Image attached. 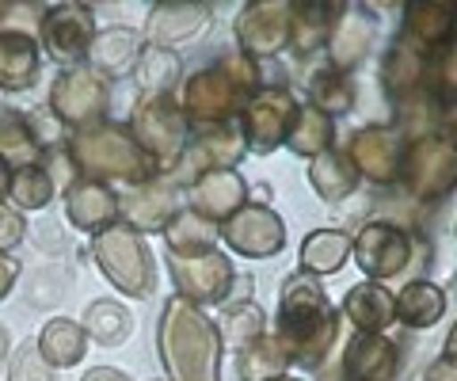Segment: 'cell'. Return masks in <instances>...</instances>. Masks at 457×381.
<instances>
[{
	"instance_id": "cell-1",
	"label": "cell",
	"mask_w": 457,
	"mask_h": 381,
	"mask_svg": "<svg viewBox=\"0 0 457 381\" xmlns=\"http://www.w3.org/2000/svg\"><path fill=\"white\" fill-rule=\"evenodd\" d=\"M69 157H73V168H80L92 183L99 179H145L149 176V161L145 153L137 149V141L119 130V126L96 122L88 130H77L73 141H69Z\"/></svg>"
},
{
	"instance_id": "cell-2",
	"label": "cell",
	"mask_w": 457,
	"mask_h": 381,
	"mask_svg": "<svg viewBox=\"0 0 457 381\" xmlns=\"http://www.w3.org/2000/svg\"><path fill=\"white\" fill-rule=\"evenodd\" d=\"M96 260L122 294L145 298L153 290V263L134 225H107L104 233H96Z\"/></svg>"
},
{
	"instance_id": "cell-3",
	"label": "cell",
	"mask_w": 457,
	"mask_h": 381,
	"mask_svg": "<svg viewBox=\"0 0 457 381\" xmlns=\"http://www.w3.org/2000/svg\"><path fill=\"white\" fill-rule=\"evenodd\" d=\"M50 111H54V119H62L65 126H73V130H88V126H96L107 111L104 80L84 65L65 69L50 88Z\"/></svg>"
},
{
	"instance_id": "cell-4",
	"label": "cell",
	"mask_w": 457,
	"mask_h": 381,
	"mask_svg": "<svg viewBox=\"0 0 457 381\" xmlns=\"http://www.w3.org/2000/svg\"><path fill=\"white\" fill-rule=\"evenodd\" d=\"M38 46L50 54V62L77 69L92 46V12L77 4H54L38 16Z\"/></svg>"
},
{
	"instance_id": "cell-5",
	"label": "cell",
	"mask_w": 457,
	"mask_h": 381,
	"mask_svg": "<svg viewBox=\"0 0 457 381\" xmlns=\"http://www.w3.org/2000/svg\"><path fill=\"white\" fill-rule=\"evenodd\" d=\"M42 46L23 27H0V92H27L38 80Z\"/></svg>"
},
{
	"instance_id": "cell-6",
	"label": "cell",
	"mask_w": 457,
	"mask_h": 381,
	"mask_svg": "<svg viewBox=\"0 0 457 381\" xmlns=\"http://www.w3.org/2000/svg\"><path fill=\"white\" fill-rule=\"evenodd\" d=\"M65 214L84 233H104L114 221V214H119V199H114V191L107 187V183L84 179V183H73V187H69Z\"/></svg>"
},
{
	"instance_id": "cell-7",
	"label": "cell",
	"mask_w": 457,
	"mask_h": 381,
	"mask_svg": "<svg viewBox=\"0 0 457 381\" xmlns=\"http://www.w3.org/2000/svg\"><path fill=\"white\" fill-rule=\"evenodd\" d=\"M0 157L8 161L12 172L42 161V137H38L35 115L16 107H0Z\"/></svg>"
},
{
	"instance_id": "cell-8",
	"label": "cell",
	"mask_w": 457,
	"mask_h": 381,
	"mask_svg": "<svg viewBox=\"0 0 457 381\" xmlns=\"http://www.w3.org/2000/svg\"><path fill=\"white\" fill-rule=\"evenodd\" d=\"M38 344V355L46 359L50 370H62V366H73L84 359V347H88V335H84V328L77 320L69 317H54L42 324V332L35 335Z\"/></svg>"
},
{
	"instance_id": "cell-9",
	"label": "cell",
	"mask_w": 457,
	"mask_h": 381,
	"mask_svg": "<svg viewBox=\"0 0 457 381\" xmlns=\"http://www.w3.org/2000/svg\"><path fill=\"white\" fill-rule=\"evenodd\" d=\"M88 58H92V73L122 77L137 58V38H134V31H126V27H111V31L92 38Z\"/></svg>"
},
{
	"instance_id": "cell-10",
	"label": "cell",
	"mask_w": 457,
	"mask_h": 381,
	"mask_svg": "<svg viewBox=\"0 0 457 381\" xmlns=\"http://www.w3.org/2000/svg\"><path fill=\"white\" fill-rule=\"evenodd\" d=\"M54 191H57V183L50 179V172L42 164H27L20 168V172H12V187H8V199L12 206L20 210H42V206H50L54 199Z\"/></svg>"
},
{
	"instance_id": "cell-11",
	"label": "cell",
	"mask_w": 457,
	"mask_h": 381,
	"mask_svg": "<svg viewBox=\"0 0 457 381\" xmlns=\"http://www.w3.org/2000/svg\"><path fill=\"white\" fill-rule=\"evenodd\" d=\"M84 335H92L96 344L104 347H119L126 335H130V317L119 302H96L84 317Z\"/></svg>"
},
{
	"instance_id": "cell-12",
	"label": "cell",
	"mask_w": 457,
	"mask_h": 381,
	"mask_svg": "<svg viewBox=\"0 0 457 381\" xmlns=\"http://www.w3.org/2000/svg\"><path fill=\"white\" fill-rule=\"evenodd\" d=\"M8 381H57V374L46 366V359L38 355V344L27 340L23 347H16V355L8 359Z\"/></svg>"
},
{
	"instance_id": "cell-13",
	"label": "cell",
	"mask_w": 457,
	"mask_h": 381,
	"mask_svg": "<svg viewBox=\"0 0 457 381\" xmlns=\"http://www.w3.org/2000/svg\"><path fill=\"white\" fill-rule=\"evenodd\" d=\"M27 236V218L20 214L16 206L0 203V256H8V252H16Z\"/></svg>"
},
{
	"instance_id": "cell-14",
	"label": "cell",
	"mask_w": 457,
	"mask_h": 381,
	"mask_svg": "<svg viewBox=\"0 0 457 381\" xmlns=\"http://www.w3.org/2000/svg\"><path fill=\"white\" fill-rule=\"evenodd\" d=\"M16 278H20V263L12 260V256H0V302H4L8 294H12Z\"/></svg>"
},
{
	"instance_id": "cell-15",
	"label": "cell",
	"mask_w": 457,
	"mask_h": 381,
	"mask_svg": "<svg viewBox=\"0 0 457 381\" xmlns=\"http://www.w3.org/2000/svg\"><path fill=\"white\" fill-rule=\"evenodd\" d=\"M84 381H126L119 370H111V366H96V370L84 374Z\"/></svg>"
},
{
	"instance_id": "cell-16",
	"label": "cell",
	"mask_w": 457,
	"mask_h": 381,
	"mask_svg": "<svg viewBox=\"0 0 457 381\" xmlns=\"http://www.w3.org/2000/svg\"><path fill=\"white\" fill-rule=\"evenodd\" d=\"M8 187H12V168H8L4 157H0V203L8 199Z\"/></svg>"
},
{
	"instance_id": "cell-17",
	"label": "cell",
	"mask_w": 457,
	"mask_h": 381,
	"mask_svg": "<svg viewBox=\"0 0 457 381\" xmlns=\"http://www.w3.org/2000/svg\"><path fill=\"white\" fill-rule=\"evenodd\" d=\"M8 359H12V335L4 324H0V366H8Z\"/></svg>"
}]
</instances>
